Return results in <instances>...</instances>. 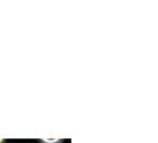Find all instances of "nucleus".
<instances>
[{"mask_svg": "<svg viewBox=\"0 0 158 143\" xmlns=\"http://www.w3.org/2000/svg\"><path fill=\"white\" fill-rule=\"evenodd\" d=\"M4 142V140H0V143H2Z\"/></svg>", "mask_w": 158, "mask_h": 143, "instance_id": "f257e3e1", "label": "nucleus"}]
</instances>
